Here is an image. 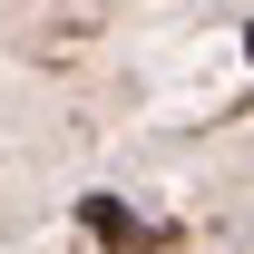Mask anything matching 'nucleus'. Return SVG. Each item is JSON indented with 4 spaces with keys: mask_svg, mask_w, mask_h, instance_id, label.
Wrapping results in <instances>:
<instances>
[{
    "mask_svg": "<svg viewBox=\"0 0 254 254\" xmlns=\"http://www.w3.org/2000/svg\"><path fill=\"white\" fill-rule=\"evenodd\" d=\"M78 215H88V235H98V245H118V254H137V245H147V225L127 215L118 195H88V205H78Z\"/></svg>",
    "mask_w": 254,
    "mask_h": 254,
    "instance_id": "1",
    "label": "nucleus"
},
{
    "mask_svg": "<svg viewBox=\"0 0 254 254\" xmlns=\"http://www.w3.org/2000/svg\"><path fill=\"white\" fill-rule=\"evenodd\" d=\"M245 59H254V30H245Z\"/></svg>",
    "mask_w": 254,
    "mask_h": 254,
    "instance_id": "2",
    "label": "nucleus"
}]
</instances>
